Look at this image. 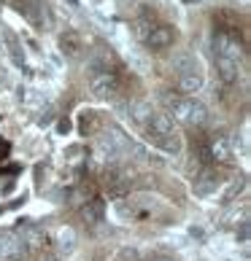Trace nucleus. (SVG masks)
<instances>
[{"label":"nucleus","mask_w":251,"mask_h":261,"mask_svg":"<svg viewBox=\"0 0 251 261\" xmlns=\"http://www.w3.org/2000/svg\"><path fill=\"white\" fill-rule=\"evenodd\" d=\"M208 159L221 164V167L235 164V143H233V138H230L227 132L211 135V140H208Z\"/></svg>","instance_id":"20e7f679"},{"label":"nucleus","mask_w":251,"mask_h":261,"mask_svg":"<svg viewBox=\"0 0 251 261\" xmlns=\"http://www.w3.org/2000/svg\"><path fill=\"white\" fill-rule=\"evenodd\" d=\"M89 89L95 92V97L111 100L122 92V75L119 70H98L89 73Z\"/></svg>","instance_id":"7ed1b4c3"},{"label":"nucleus","mask_w":251,"mask_h":261,"mask_svg":"<svg viewBox=\"0 0 251 261\" xmlns=\"http://www.w3.org/2000/svg\"><path fill=\"white\" fill-rule=\"evenodd\" d=\"M162 102L168 108V116L173 121L184 124V127H202L208 121V111L206 105L195 97H184V94H170L165 92L162 94Z\"/></svg>","instance_id":"f03ea898"},{"label":"nucleus","mask_w":251,"mask_h":261,"mask_svg":"<svg viewBox=\"0 0 251 261\" xmlns=\"http://www.w3.org/2000/svg\"><path fill=\"white\" fill-rule=\"evenodd\" d=\"M100 127H103V121H100L98 111H81V116H79V132L81 135H95Z\"/></svg>","instance_id":"f8f14e48"},{"label":"nucleus","mask_w":251,"mask_h":261,"mask_svg":"<svg viewBox=\"0 0 251 261\" xmlns=\"http://www.w3.org/2000/svg\"><path fill=\"white\" fill-rule=\"evenodd\" d=\"M73 240H76L73 229H62V231H60V248H62V250H71V248H73Z\"/></svg>","instance_id":"dca6fc26"},{"label":"nucleus","mask_w":251,"mask_h":261,"mask_svg":"<svg viewBox=\"0 0 251 261\" xmlns=\"http://www.w3.org/2000/svg\"><path fill=\"white\" fill-rule=\"evenodd\" d=\"M219 183H221V180H219L216 172L206 167V170H202L200 175L195 178V194H197V197H211V194L219 189Z\"/></svg>","instance_id":"9d476101"},{"label":"nucleus","mask_w":251,"mask_h":261,"mask_svg":"<svg viewBox=\"0 0 251 261\" xmlns=\"http://www.w3.org/2000/svg\"><path fill=\"white\" fill-rule=\"evenodd\" d=\"M103 213H105V207H103V202L100 199H86V205H84V210H81V216H84V221L86 224H100L103 221Z\"/></svg>","instance_id":"ddd939ff"},{"label":"nucleus","mask_w":251,"mask_h":261,"mask_svg":"<svg viewBox=\"0 0 251 261\" xmlns=\"http://www.w3.org/2000/svg\"><path fill=\"white\" fill-rule=\"evenodd\" d=\"M214 49H216V57H221V60H233V62H240V60H243V43L238 41V35L216 33V38H214Z\"/></svg>","instance_id":"39448f33"},{"label":"nucleus","mask_w":251,"mask_h":261,"mask_svg":"<svg viewBox=\"0 0 251 261\" xmlns=\"http://www.w3.org/2000/svg\"><path fill=\"white\" fill-rule=\"evenodd\" d=\"M154 24H157V22H154L151 16H138V19L132 22V33H135V38H138V41H146L149 33L154 30Z\"/></svg>","instance_id":"4468645a"},{"label":"nucleus","mask_w":251,"mask_h":261,"mask_svg":"<svg viewBox=\"0 0 251 261\" xmlns=\"http://www.w3.org/2000/svg\"><path fill=\"white\" fill-rule=\"evenodd\" d=\"M173 41H176V30H173L170 24H154V30L149 33V38L143 43H146L151 51H162V49H168V46H173Z\"/></svg>","instance_id":"0eeeda50"},{"label":"nucleus","mask_w":251,"mask_h":261,"mask_svg":"<svg viewBox=\"0 0 251 261\" xmlns=\"http://www.w3.org/2000/svg\"><path fill=\"white\" fill-rule=\"evenodd\" d=\"M27 245L19 234H3L0 237V258L3 261H25L27 258Z\"/></svg>","instance_id":"423d86ee"},{"label":"nucleus","mask_w":251,"mask_h":261,"mask_svg":"<svg viewBox=\"0 0 251 261\" xmlns=\"http://www.w3.org/2000/svg\"><path fill=\"white\" fill-rule=\"evenodd\" d=\"M189 67H197L195 54H189V51H176L173 54V70L176 73H184V70H189Z\"/></svg>","instance_id":"2eb2a0df"},{"label":"nucleus","mask_w":251,"mask_h":261,"mask_svg":"<svg viewBox=\"0 0 251 261\" xmlns=\"http://www.w3.org/2000/svg\"><path fill=\"white\" fill-rule=\"evenodd\" d=\"M60 51L67 57V60H81V54H84V41H81V35L73 33V30L62 33V35H60Z\"/></svg>","instance_id":"1a4fd4ad"},{"label":"nucleus","mask_w":251,"mask_h":261,"mask_svg":"<svg viewBox=\"0 0 251 261\" xmlns=\"http://www.w3.org/2000/svg\"><path fill=\"white\" fill-rule=\"evenodd\" d=\"M143 135H146V140L151 143V146H157L159 151L165 153H178L181 151V138H178V129L176 124H173V119L168 113L162 111H154L146 121H143Z\"/></svg>","instance_id":"f257e3e1"},{"label":"nucleus","mask_w":251,"mask_h":261,"mask_svg":"<svg viewBox=\"0 0 251 261\" xmlns=\"http://www.w3.org/2000/svg\"><path fill=\"white\" fill-rule=\"evenodd\" d=\"M154 261H173V258H168V256H162V258H154Z\"/></svg>","instance_id":"f3484780"},{"label":"nucleus","mask_w":251,"mask_h":261,"mask_svg":"<svg viewBox=\"0 0 251 261\" xmlns=\"http://www.w3.org/2000/svg\"><path fill=\"white\" fill-rule=\"evenodd\" d=\"M216 73H219L221 84L233 86V84H238V79H240V62L221 60V57H216Z\"/></svg>","instance_id":"9b49d317"},{"label":"nucleus","mask_w":251,"mask_h":261,"mask_svg":"<svg viewBox=\"0 0 251 261\" xmlns=\"http://www.w3.org/2000/svg\"><path fill=\"white\" fill-rule=\"evenodd\" d=\"M202 84H206V79H202L200 67H189V70L178 73V92L184 94V97H195L202 89Z\"/></svg>","instance_id":"6e6552de"}]
</instances>
